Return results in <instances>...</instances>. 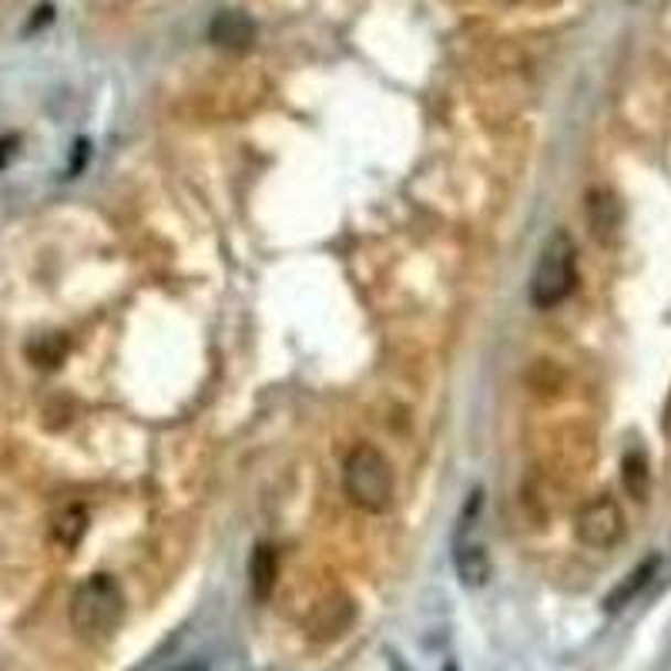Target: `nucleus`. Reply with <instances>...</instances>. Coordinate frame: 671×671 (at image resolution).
<instances>
[{
    "mask_svg": "<svg viewBox=\"0 0 671 671\" xmlns=\"http://www.w3.org/2000/svg\"><path fill=\"white\" fill-rule=\"evenodd\" d=\"M621 480H625V490H628L635 500H648V490H651V467H648V457H645L641 450H628V454H625Z\"/></svg>",
    "mask_w": 671,
    "mask_h": 671,
    "instance_id": "11",
    "label": "nucleus"
},
{
    "mask_svg": "<svg viewBox=\"0 0 671 671\" xmlns=\"http://www.w3.org/2000/svg\"><path fill=\"white\" fill-rule=\"evenodd\" d=\"M84 531H88V511H84L81 503H67V508H61L51 521V541L67 551L81 544Z\"/></svg>",
    "mask_w": 671,
    "mask_h": 671,
    "instance_id": "9",
    "label": "nucleus"
},
{
    "mask_svg": "<svg viewBox=\"0 0 671 671\" xmlns=\"http://www.w3.org/2000/svg\"><path fill=\"white\" fill-rule=\"evenodd\" d=\"M574 534L584 547L608 551L625 537V511L611 493H598L584 503L574 521Z\"/></svg>",
    "mask_w": 671,
    "mask_h": 671,
    "instance_id": "4",
    "label": "nucleus"
},
{
    "mask_svg": "<svg viewBox=\"0 0 671 671\" xmlns=\"http://www.w3.org/2000/svg\"><path fill=\"white\" fill-rule=\"evenodd\" d=\"M343 490H347L353 508H360L366 514H383L393 500L390 460L370 444L353 447L347 464H343Z\"/></svg>",
    "mask_w": 671,
    "mask_h": 671,
    "instance_id": "3",
    "label": "nucleus"
},
{
    "mask_svg": "<svg viewBox=\"0 0 671 671\" xmlns=\"http://www.w3.org/2000/svg\"><path fill=\"white\" fill-rule=\"evenodd\" d=\"M125 615V595L115 577L95 574L84 581L71 598V625L81 638H108Z\"/></svg>",
    "mask_w": 671,
    "mask_h": 671,
    "instance_id": "1",
    "label": "nucleus"
},
{
    "mask_svg": "<svg viewBox=\"0 0 671 671\" xmlns=\"http://www.w3.org/2000/svg\"><path fill=\"white\" fill-rule=\"evenodd\" d=\"M14 145H18V138H4V141H0V168H4V164L11 161V155H14Z\"/></svg>",
    "mask_w": 671,
    "mask_h": 671,
    "instance_id": "13",
    "label": "nucleus"
},
{
    "mask_svg": "<svg viewBox=\"0 0 671 671\" xmlns=\"http://www.w3.org/2000/svg\"><path fill=\"white\" fill-rule=\"evenodd\" d=\"M577 286V252H574V238L557 228L551 232V238L544 242L537 266L531 273V302L537 309H554L561 306Z\"/></svg>",
    "mask_w": 671,
    "mask_h": 671,
    "instance_id": "2",
    "label": "nucleus"
},
{
    "mask_svg": "<svg viewBox=\"0 0 671 671\" xmlns=\"http://www.w3.org/2000/svg\"><path fill=\"white\" fill-rule=\"evenodd\" d=\"M658 567H661V557H658V554L645 557V561H641V564H638V567H635V571H631V574H628V577H625V581L615 587V592L605 598V608H608L611 615H615V611H621V608H628V605H631V601H635V598L645 592V587L651 584V577L658 574Z\"/></svg>",
    "mask_w": 671,
    "mask_h": 671,
    "instance_id": "7",
    "label": "nucleus"
},
{
    "mask_svg": "<svg viewBox=\"0 0 671 671\" xmlns=\"http://www.w3.org/2000/svg\"><path fill=\"white\" fill-rule=\"evenodd\" d=\"M454 564H457L460 584H467V587H483L490 577V557L480 544H460L454 554Z\"/></svg>",
    "mask_w": 671,
    "mask_h": 671,
    "instance_id": "10",
    "label": "nucleus"
},
{
    "mask_svg": "<svg viewBox=\"0 0 671 671\" xmlns=\"http://www.w3.org/2000/svg\"><path fill=\"white\" fill-rule=\"evenodd\" d=\"M276 577H279V557L273 547L259 544L256 554L248 561V584H252V595L259 601H269V595L276 592Z\"/></svg>",
    "mask_w": 671,
    "mask_h": 671,
    "instance_id": "8",
    "label": "nucleus"
},
{
    "mask_svg": "<svg viewBox=\"0 0 671 671\" xmlns=\"http://www.w3.org/2000/svg\"><path fill=\"white\" fill-rule=\"evenodd\" d=\"M587 225L598 242H615L621 232V202L608 189H595L587 195Z\"/></svg>",
    "mask_w": 671,
    "mask_h": 671,
    "instance_id": "6",
    "label": "nucleus"
},
{
    "mask_svg": "<svg viewBox=\"0 0 671 671\" xmlns=\"http://www.w3.org/2000/svg\"><path fill=\"white\" fill-rule=\"evenodd\" d=\"M209 38L215 47L242 54L252 47V41H256V24H252L242 11H219L209 24Z\"/></svg>",
    "mask_w": 671,
    "mask_h": 671,
    "instance_id": "5",
    "label": "nucleus"
},
{
    "mask_svg": "<svg viewBox=\"0 0 671 671\" xmlns=\"http://www.w3.org/2000/svg\"><path fill=\"white\" fill-rule=\"evenodd\" d=\"M668 416H671V403H668Z\"/></svg>",
    "mask_w": 671,
    "mask_h": 671,
    "instance_id": "14",
    "label": "nucleus"
},
{
    "mask_svg": "<svg viewBox=\"0 0 671 671\" xmlns=\"http://www.w3.org/2000/svg\"><path fill=\"white\" fill-rule=\"evenodd\" d=\"M64 356V340L61 336H41L38 347H31V360L38 366H57Z\"/></svg>",
    "mask_w": 671,
    "mask_h": 671,
    "instance_id": "12",
    "label": "nucleus"
}]
</instances>
